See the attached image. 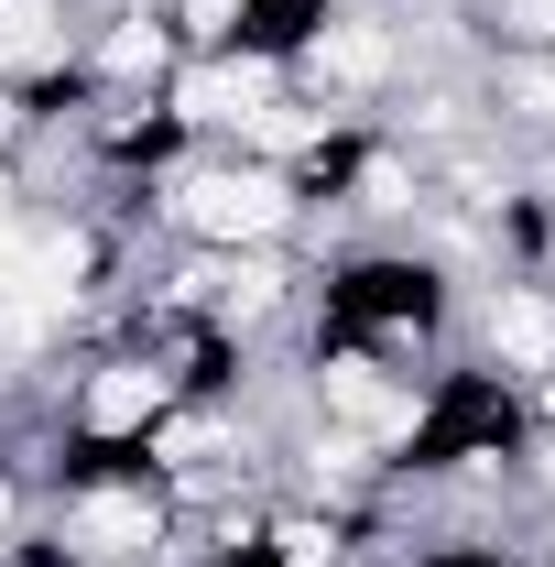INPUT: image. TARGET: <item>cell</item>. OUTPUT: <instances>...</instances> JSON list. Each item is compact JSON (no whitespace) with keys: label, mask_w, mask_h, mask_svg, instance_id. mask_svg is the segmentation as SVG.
<instances>
[{"label":"cell","mask_w":555,"mask_h":567,"mask_svg":"<svg viewBox=\"0 0 555 567\" xmlns=\"http://www.w3.org/2000/svg\"><path fill=\"white\" fill-rule=\"evenodd\" d=\"M186 218L218 229V240H262V229H283V186L273 175H197L186 186Z\"/></svg>","instance_id":"obj_1"},{"label":"cell","mask_w":555,"mask_h":567,"mask_svg":"<svg viewBox=\"0 0 555 567\" xmlns=\"http://www.w3.org/2000/svg\"><path fill=\"white\" fill-rule=\"evenodd\" d=\"M490 350L523 360V371H545V360H555V317L534 306V295H501V317H490Z\"/></svg>","instance_id":"obj_2"},{"label":"cell","mask_w":555,"mask_h":567,"mask_svg":"<svg viewBox=\"0 0 555 567\" xmlns=\"http://www.w3.org/2000/svg\"><path fill=\"white\" fill-rule=\"evenodd\" d=\"M186 110H197V121H251V110H262V66H208V76H186Z\"/></svg>","instance_id":"obj_3"},{"label":"cell","mask_w":555,"mask_h":567,"mask_svg":"<svg viewBox=\"0 0 555 567\" xmlns=\"http://www.w3.org/2000/svg\"><path fill=\"white\" fill-rule=\"evenodd\" d=\"M55 55H66L55 11H44V0H11V11H0V66H55Z\"/></svg>","instance_id":"obj_4"},{"label":"cell","mask_w":555,"mask_h":567,"mask_svg":"<svg viewBox=\"0 0 555 567\" xmlns=\"http://www.w3.org/2000/svg\"><path fill=\"white\" fill-rule=\"evenodd\" d=\"M327 393H338V404H348V415H359V425H415V404H404L392 382H370L359 360H338V371H327Z\"/></svg>","instance_id":"obj_5"},{"label":"cell","mask_w":555,"mask_h":567,"mask_svg":"<svg viewBox=\"0 0 555 567\" xmlns=\"http://www.w3.org/2000/svg\"><path fill=\"white\" fill-rule=\"evenodd\" d=\"M164 404V371H109L98 393H87V425H142Z\"/></svg>","instance_id":"obj_6"},{"label":"cell","mask_w":555,"mask_h":567,"mask_svg":"<svg viewBox=\"0 0 555 567\" xmlns=\"http://www.w3.org/2000/svg\"><path fill=\"white\" fill-rule=\"evenodd\" d=\"M316 55H327L338 76H381V33H327Z\"/></svg>","instance_id":"obj_7"},{"label":"cell","mask_w":555,"mask_h":567,"mask_svg":"<svg viewBox=\"0 0 555 567\" xmlns=\"http://www.w3.org/2000/svg\"><path fill=\"white\" fill-rule=\"evenodd\" d=\"M87 535H98V546H132L142 513H132V502H98V513H87Z\"/></svg>","instance_id":"obj_8"},{"label":"cell","mask_w":555,"mask_h":567,"mask_svg":"<svg viewBox=\"0 0 555 567\" xmlns=\"http://www.w3.org/2000/svg\"><path fill=\"white\" fill-rule=\"evenodd\" d=\"M523 11V33H555V0H512Z\"/></svg>","instance_id":"obj_9"},{"label":"cell","mask_w":555,"mask_h":567,"mask_svg":"<svg viewBox=\"0 0 555 567\" xmlns=\"http://www.w3.org/2000/svg\"><path fill=\"white\" fill-rule=\"evenodd\" d=\"M229 11H240V0H197V22H208V33H218V22H229Z\"/></svg>","instance_id":"obj_10"}]
</instances>
